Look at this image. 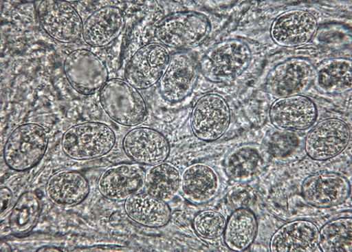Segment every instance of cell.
Returning a JSON list of instances; mask_svg holds the SVG:
<instances>
[{
  "label": "cell",
  "mask_w": 352,
  "mask_h": 252,
  "mask_svg": "<svg viewBox=\"0 0 352 252\" xmlns=\"http://www.w3.org/2000/svg\"><path fill=\"white\" fill-rule=\"evenodd\" d=\"M252 52L239 39H229L214 45L200 62V70L206 80L214 83L232 82L249 67Z\"/></svg>",
  "instance_id": "cell-2"
},
{
  "label": "cell",
  "mask_w": 352,
  "mask_h": 252,
  "mask_svg": "<svg viewBox=\"0 0 352 252\" xmlns=\"http://www.w3.org/2000/svg\"><path fill=\"white\" fill-rule=\"evenodd\" d=\"M62 250L55 246H43L37 250V251L50 252V251H61Z\"/></svg>",
  "instance_id": "cell-33"
},
{
  "label": "cell",
  "mask_w": 352,
  "mask_h": 252,
  "mask_svg": "<svg viewBox=\"0 0 352 252\" xmlns=\"http://www.w3.org/2000/svg\"><path fill=\"white\" fill-rule=\"evenodd\" d=\"M272 252L320 251L319 230L309 220H297L282 226L272 236Z\"/></svg>",
  "instance_id": "cell-19"
},
{
  "label": "cell",
  "mask_w": 352,
  "mask_h": 252,
  "mask_svg": "<svg viewBox=\"0 0 352 252\" xmlns=\"http://www.w3.org/2000/svg\"><path fill=\"white\" fill-rule=\"evenodd\" d=\"M1 215L2 217L6 213L9 207H10L11 202L12 200V193L10 189L7 187L1 188Z\"/></svg>",
  "instance_id": "cell-32"
},
{
  "label": "cell",
  "mask_w": 352,
  "mask_h": 252,
  "mask_svg": "<svg viewBox=\"0 0 352 252\" xmlns=\"http://www.w3.org/2000/svg\"><path fill=\"white\" fill-rule=\"evenodd\" d=\"M268 160L269 156L264 147L255 144H245L228 154L225 160V169L232 180L246 183L261 175Z\"/></svg>",
  "instance_id": "cell-20"
},
{
  "label": "cell",
  "mask_w": 352,
  "mask_h": 252,
  "mask_svg": "<svg viewBox=\"0 0 352 252\" xmlns=\"http://www.w3.org/2000/svg\"><path fill=\"white\" fill-rule=\"evenodd\" d=\"M269 116L276 129L302 132L315 123L318 109L311 98L298 94L277 99L270 108Z\"/></svg>",
  "instance_id": "cell-14"
},
{
  "label": "cell",
  "mask_w": 352,
  "mask_h": 252,
  "mask_svg": "<svg viewBox=\"0 0 352 252\" xmlns=\"http://www.w3.org/2000/svg\"><path fill=\"white\" fill-rule=\"evenodd\" d=\"M184 196L192 203L201 204L214 200L220 190V179L217 171L205 164L188 167L182 176Z\"/></svg>",
  "instance_id": "cell-22"
},
{
  "label": "cell",
  "mask_w": 352,
  "mask_h": 252,
  "mask_svg": "<svg viewBox=\"0 0 352 252\" xmlns=\"http://www.w3.org/2000/svg\"><path fill=\"white\" fill-rule=\"evenodd\" d=\"M171 55L162 43L143 45L133 55L124 70L125 80L138 90H146L162 80Z\"/></svg>",
  "instance_id": "cell-7"
},
{
  "label": "cell",
  "mask_w": 352,
  "mask_h": 252,
  "mask_svg": "<svg viewBox=\"0 0 352 252\" xmlns=\"http://www.w3.org/2000/svg\"><path fill=\"white\" fill-rule=\"evenodd\" d=\"M146 172L138 165L122 164L107 169L98 182L100 193L113 201H123L145 184Z\"/></svg>",
  "instance_id": "cell-17"
},
{
  "label": "cell",
  "mask_w": 352,
  "mask_h": 252,
  "mask_svg": "<svg viewBox=\"0 0 352 252\" xmlns=\"http://www.w3.org/2000/svg\"><path fill=\"white\" fill-rule=\"evenodd\" d=\"M49 134L41 125L25 123L14 129L4 147V159L9 168L24 171L36 167L49 145Z\"/></svg>",
  "instance_id": "cell-5"
},
{
  "label": "cell",
  "mask_w": 352,
  "mask_h": 252,
  "mask_svg": "<svg viewBox=\"0 0 352 252\" xmlns=\"http://www.w3.org/2000/svg\"><path fill=\"white\" fill-rule=\"evenodd\" d=\"M45 32L61 43H72L82 34L83 21L77 10L65 1H41L36 6Z\"/></svg>",
  "instance_id": "cell-11"
},
{
  "label": "cell",
  "mask_w": 352,
  "mask_h": 252,
  "mask_svg": "<svg viewBox=\"0 0 352 252\" xmlns=\"http://www.w3.org/2000/svg\"><path fill=\"white\" fill-rule=\"evenodd\" d=\"M125 25L122 10L114 6L103 7L94 12L83 24L82 38L94 48L105 47L116 40Z\"/></svg>",
  "instance_id": "cell-18"
},
{
  "label": "cell",
  "mask_w": 352,
  "mask_h": 252,
  "mask_svg": "<svg viewBox=\"0 0 352 252\" xmlns=\"http://www.w3.org/2000/svg\"><path fill=\"white\" fill-rule=\"evenodd\" d=\"M258 230L257 216L250 209H236L227 220L223 240L231 250L243 251L253 244Z\"/></svg>",
  "instance_id": "cell-24"
},
{
  "label": "cell",
  "mask_w": 352,
  "mask_h": 252,
  "mask_svg": "<svg viewBox=\"0 0 352 252\" xmlns=\"http://www.w3.org/2000/svg\"><path fill=\"white\" fill-rule=\"evenodd\" d=\"M198 76L199 66L194 56L188 52L175 53L160 81V92L166 101L178 103L190 96Z\"/></svg>",
  "instance_id": "cell-13"
},
{
  "label": "cell",
  "mask_w": 352,
  "mask_h": 252,
  "mask_svg": "<svg viewBox=\"0 0 352 252\" xmlns=\"http://www.w3.org/2000/svg\"><path fill=\"white\" fill-rule=\"evenodd\" d=\"M210 21L194 11L175 12L160 21L155 28L156 39L173 49H193L210 36Z\"/></svg>",
  "instance_id": "cell-1"
},
{
  "label": "cell",
  "mask_w": 352,
  "mask_h": 252,
  "mask_svg": "<svg viewBox=\"0 0 352 252\" xmlns=\"http://www.w3.org/2000/svg\"><path fill=\"white\" fill-rule=\"evenodd\" d=\"M41 213V201L34 192L23 193L15 203L9 218V227L13 234L24 236L36 227Z\"/></svg>",
  "instance_id": "cell-28"
},
{
  "label": "cell",
  "mask_w": 352,
  "mask_h": 252,
  "mask_svg": "<svg viewBox=\"0 0 352 252\" xmlns=\"http://www.w3.org/2000/svg\"><path fill=\"white\" fill-rule=\"evenodd\" d=\"M122 149L131 160L147 166L164 162L170 152L166 137L148 127L136 128L128 132L123 138Z\"/></svg>",
  "instance_id": "cell-15"
},
{
  "label": "cell",
  "mask_w": 352,
  "mask_h": 252,
  "mask_svg": "<svg viewBox=\"0 0 352 252\" xmlns=\"http://www.w3.org/2000/svg\"><path fill=\"white\" fill-rule=\"evenodd\" d=\"M254 200V196L251 189L243 186L233 188L228 194V201L235 210L243 208L250 209Z\"/></svg>",
  "instance_id": "cell-31"
},
{
  "label": "cell",
  "mask_w": 352,
  "mask_h": 252,
  "mask_svg": "<svg viewBox=\"0 0 352 252\" xmlns=\"http://www.w3.org/2000/svg\"><path fill=\"white\" fill-rule=\"evenodd\" d=\"M231 109L227 101L217 94H206L192 109L190 128L195 136L204 141H214L230 128Z\"/></svg>",
  "instance_id": "cell-6"
},
{
  "label": "cell",
  "mask_w": 352,
  "mask_h": 252,
  "mask_svg": "<svg viewBox=\"0 0 352 252\" xmlns=\"http://www.w3.org/2000/svg\"><path fill=\"white\" fill-rule=\"evenodd\" d=\"M116 143V134L109 125L92 121L73 125L61 139L63 153L78 161L100 158L113 150Z\"/></svg>",
  "instance_id": "cell-3"
},
{
  "label": "cell",
  "mask_w": 352,
  "mask_h": 252,
  "mask_svg": "<svg viewBox=\"0 0 352 252\" xmlns=\"http://www.w3.org/2000/svg\"><path fill=\"white\" fill-rule=\"evenodd\" d=\"M90 192L87 179L81 172L63 170L53 175L45 186L46 196L56 206L70 208L82 203Z\"/></svg>",
  "instance_id": "cell-21"
},
{
  "label": "cell",
  "mask_w": 352,
  "mask_h": 252,
  "mask_svg": "<svg viewBox=\"0 0 352 252\" xmlns=\"http://www.w3.org/2000/svg\"><path fill=\"white\" fill-rule=\"evenodd\" d=\"M349 180L337 172L320 171L305 179L301 185V194L311 206L329 209L340 206L349 197Z\"/></svg>",
  "instance_id": "cell-12"
},
{
  "label": "cell",
  "mask_w": 352,
  "mask_h": 252,
  "mask_svg": "<svg viewBox=\"0 0 352 252\" xmlns=\"http://www.w3.org/2000/svg\"><path fill=\"white\" fill-rule=\"evenodd\" d=\"M269 158L280 163L295 161L304 149V140L296 132L276 129L270 132L264 140Z\"/></svg>",
  "instance_id": "cell-27"
},
{
  "label": "cell",
  "mask_w": 352,
  "mask_h": 252,
  "mask_svg": "<svg viewBox=\"0 0 352 252\" xmlns=\"http://www.w3.org/2000/svg\"><path fill=\"white\" fill-rule=\"evenodd\" d=\"M1 251H12L10 246L6 242L1 243Z\"/></svg>",
  "instance_id": "cell-34"
},
{
  "label": "cell",
  "mask_w": 352,
  "mask_h": 252,
  "mask_svg": "<svg viewBox=\"0 0 352 252\" xmlns=\"http://www.w3.org/2000/svg\"><path fill=\"white\" fill-rule=\"evenodd\" d=\"M319 248L324 252H351V218H336L324 224L319 230Z\"/></svg>",
  "instance_id": "cell-29"
},
{
  "label": "cell",
  "mask_w": 352,
  "mask_h": 252,
  "mask_svg": "<svg viewBox=\"0 0 352 252\" xmlns=\"http://www.w3.org/2000/svg\"><path fill=\"white\" fill-rule=\"evenodd\" d=\"M351 139L349 125L339 118H327L316 124L304 140V150L315 161L324 162L342 154Z\"/></svg>",
  "instance_id": "cell-9"
},
{
  "label": "cell",
  "mask_w": 352,
  "mask_h": 252,
  "mask_svg": "<svg viewBox=\"0 0 352 252\" xmlns=\"http://www.w3.org/2000/svg\"><path fill=\"white\" fill-rule=\"evenodd\" d=\"M318 22L310 12L295 9L283 12L270 28L272 39L278 45L297 47L308 43L316 34Z\"/></svg>",
  "instance_id": "cell-16"
},
{
  "label": "cell",
  "mask_w": 352,
  "mask_h": 252,
  "mask_svg": "<svg viewBox=\"0 0 352 252\" xmlns=\"http://www.w3.org/2000/svg\"><path fill=\"white\" fill-rule=\"evenodd\" d=\"M100 99L107 116L125 127L140 125L148 118L145 99L138 89L126 81H108L101 89Z\"/></svg>",
  "instance_id": "cell-4"
},
{
  "label": "cell",
  "mask_w": 352,
  "mask_h": 252,
  "mask_svg": "<svg viewBox=\"0 0 352 252\" xmlns=\"http://www.w3.org/2000/svg\"><path fill=\"white\" fill-rule=\"evenodd\" d=\"M351 61L337 58L326 60L316 69V85L319 91L337 94L348 92L352 87Z\"/></svg>",
  "instance_id": "cell-25"
},
{
  "label": "cell",
  "mask_w": 352,
  "mask_h": 252,
  "mask_svg": "<svg viewBox=\"0 0 352 252\" xmlns=\"http://www.w3.org/2000/svg\"><path fill=\"white\" fill-rule=\"evenodd\" d=\"M227 220L221 213L213 210L202 211L193 220V227L198 235L206 240H216L225 232Z\"/></svg>",
  "instance_id": "cell-30"
},
{
  "label": "cell",
  "mask_w": 352,
  "mask_h": 252,
  "mask_svg": "<svg viewBox=\"0 0 352 252\" xmlns=\"http://www.w3.org/2000/svg\"><path fill=\"white\" fill-rule=\"evenodd\" d=\"M64 73L70 86L85 96L98 92L108 81L104 63L87 50L69 54L64 61Z\"/></svg>",
  "instance_id": "cell-8"
},
{
  "label": "cell",
  "mask_w": 352,
  "mask_h": 252,
  "mask_svg": "<svg viewBox=\"0 0 352 252\" xmlns=\"http://www.w3.org/2000/svg\"><path fill=\"white\" fill-rule=\"evenodd\" d=\"M316 68L303 58H292L272 70L267 77L266 89L272 96L285 98L302 94L315 80Z\"/></svg>",
  "instance_id": "cell-10"
},
{
  "label": "cell",
  "mask_w": 352,
  "mask_h": 252,
  "mask_svg": "<svg viewBox=\"0 0 352 252\" xmlns=\"http://www.w3.org/2000/svg\"><path fill=\"white\" fill-rule=\"evenodd\" d=\"M124 211L134 222L148 228H162L171 218L166 203L148 193H135L124 202Z\"/></svg>",
  "instance_id": "cell-23"
},
{
  "label": "cell",
  "mask_w": 352,
  "mask_h": 252,
  "mask_svg": "<svg viewBox=\"0 0 352 252\" xmlns=\"http://www.w3.org/2000/svg\"><path fill=\"white\" fill-rule=\"evenodd\" d=\"M148 193L165 202L172 200L182 187V175L173 165L162 162L151 167L146 174Z\"/></svg>",
  "instance_id": "cell-26"
}]
</instances>
